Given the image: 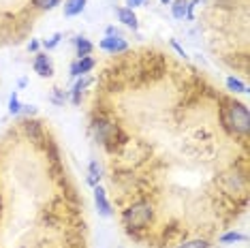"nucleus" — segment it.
<instances>
[{"label": "nucleus", "mask_w": 250, "mask_h": 248, "mask_svg": "<svg viewBox=\"0 0 250 248\" xmlns=\"http://www.w3.org/2000/svg\"><path fill=\"white\" fill-rule=\"evenodd\" d=\"M154 206H152V201H135V204H130L126 210H122V225L126 227L128 233H137V231H146L150 227L152 223H154Z\"/></svg>", "instance_id": "1"}, {"label": "nucleus", "mask_w": 250, "mask_h": 248, "mask_svg": "<svg viewBox=\"0 0 250 248\" xmlns=\"http://www.w3.org/2000/svg\"><path fill=\"white\" fill-rule=\"evenodd\" d=\"M220 120H223V126L231 135H235V137H246L250 131V114H248V107L244 103L231 101L220 111Z\"/></svg>", "instance_id": "2"}, {"label": "nucleus", "mask_w": 250, "mask_h": 248, "mask_svg": "<svg viewBox=\"0 0 250 248\" xmlns=\"http://www.w3.org/2000/svg\"><path fill=\"white\" fill-rule=\"evenodd\" d=\"M32 69H35V73L39 77H54V62L52 58L47 56V52H37L35 54V60H32Z\"/></svg>", "instance_id": "3"}, {"label": "nucleus", "mask_w": 250, "mask_h": 248, "mask_svg": "<svg viewBox=\"0 0 250 248\" xmlns=\"http://www.w3.org/2000/svg\"><path fill=\"white\" fill-rule=\"evenodd\" d=\"M99 47L103 49V52L116 56V54H124L128 49V41L124 37H105L103 41L99 43Z\"/></svg>", "instance_id": "4"}, {"label": "nucleus", "mask_w": 250, "mask_h": 248, "mask_svg": "<svg viewBox=\"0 0 250 248\" xmlns=\"http://www.w3.org/2000/svg\"><path fill=\"white\" fill-rule=\"evenodd\" d=\"M94 66H96V60L92 58V56H83V58H77V60L71 62L69 73H71V77L77 80V77H82V75H88Z\"/></svg>", "instance_id": "5"}, {"label": "nucleus", "mask_w": 250, "mask_h": 248, "mask_svg": "<svg viewBox=\"0 0 250 248\" xmlns=\"http://www.w3.org/2000/svg\"><path fill=\"white\" fill-rule=\"evenodd\" d=\"M92 188H94V204H96V210H99V214H101V216H105V218L113 216V210H111L109 199H107L105 188H103V186H101V184L92 186Z\"/></svg>", "instance_id": "6"}, {"label": "nucleus", "mask_w": 250, "mask_h": 248, "mask_svg": "<svg viewBox=\"0 0 250 248\" xmlns=\"http://www.w3.org/2000/svg\"><path fill=\"white\" fill-rule=\"evenodd\" d=\"M116 18H118V21H120L122 26L130 28V30H137V28H139V20H137V15H135L133 9L116 7Z\"/></svg>", "instance_id": "7"}, {"label": "nucleus", "mask_w": 250, "mask_h": 248, "mask_svg": "<svg viewBox=\"0 0 250 248\" xmlns=\"http://www.w3.org/2000/svg\"><path fill=\"white\" fill-rule=\"evenodd\" d=\"M92 77L90 75H82V77H77V82H75V86H73L71 90V103L73 105H79L82 103V94H83V90H86L88 86H92Z\"/></svg>", "instance_id": "8"}, {"label": "nucleus", "mask_w": 250, "mask_h": 248, "mask_svg": "<svg viewBox=\"0 0 250 248\" xmlns=\"http://www.w3.org/2000/svg\"><path fill=\"white\" fill-rule=\"evenodd\" d=\"M88 0H64V18H77L86 11Z\"/></svg>", "instance_id": "9"}, {"label": "nucleus", "mask_w": 250, "mask_h": 248, "mask_svg": "<svg viewBox=\"0 0 250 248\" xmlns=\"http://www.w3.org/2000/svg\"><path fill=\"white\" fill-rule=\"evenodd\" d=\"M73 45H75V54H77V58H83V56H90V54L94 52L92 41H88L86 37H75V39H73Z\"/></svg>", "instance_id": "10"}, {"label": "nucleus", "mask_w": 250, "mask_h": 248, "mask_svg": "<svg viewBox=\"0 0 250 248\" xmlns=\"http://www.w3.org/2000/svg\"><path fill=\"white\" fill-rule=\"evenodd\" d=\"M171 15L175 20H186V13H188V0H171Z\"/></svg>", "instance_id": "11"}, {"label": "nucleus", "mask_w": 250, "mask_h": 248, "mask_svg": "<svg viewBox=\"0 0 250 248\" xmlns=\"http://www.w3.org/2000/svg\"><path fill=\"white\" fill-rule=\"evenodd\" d=\"M225 86H227V90L229 92H233V94H246L248 92V86L244 83L242 80H237V77H233V75H229L225 80Z\"/></svg>", "instance_id": "12"}, {"label": "nucleus", "mask_w": 250, "mask_h": 248, "mask_svg": "<svg viewBox=\"0 0 250 248\" xmlns=\"http://www.w3.org/2000/svg\"><path fill=\"white\" fill-rule=\"evenodd\" d=\"M99 182H101V165H99V161H90V165H88V184L96 186Z\"/></svg>", "instance_id": "13"}, {"label": "nucleus", "mask_w": 250, "mask_h": 248, "mask_svg": "<svg viewBox=\"0 0 250 248\" xmlns=\"http://www.w3.org/2000/svg\"><path fill=\"white\" fill-rule=\"evenodd\" d=\"M220 244H235V242H246V233H240V231H227V233L220 235Z\"/></svg>", "instance_id": "14"}, {"label": "nucleus", "mask_w": 250, "mask_h": 248, "mask_svg": "<svg viewBox=\"0 0 250 248\" xmlns=\"http://www.w3.org/2000/svg\"><path fill=\"white\" fill-rule=\"evenodd\" d=\"M32 4L39 11H54L58 4H62V0H32Z\"/></svg>", "instance_id": "15"}, {"label": "nucleus", "mask_w": 250, "mask_h": 248, "mask_svg": "<svg viewBox=\"0 0 250 248\" xmlns=\"http://www.w3.org/2000/svg\"><path fill=\"white\" fill-rule=\"evenodd\" d=\"M175 248H209V242L203 240V238H195V240L182 242V244H178Z\"/></svg>", "instance_id": "16"}, {"label": "nucleus", "mask_w": 250, "mask_h": 248, "mask_svg": "<svg viewBox=\"0 0 250 248\" xmlns=\"http://www.w3.org/2000/svg\"><path fill=\"white\" fill-rule=\"evenodd\" d=\"M9 114H11V116H20V114H21V103H20L18 92H13V94L9 97Z\"/></svg>", "instance_id": "17"}, {"label": "nucleus", "mask_w": 250, "mask_h": 248, "mask_svg": "<svg viewBox=\"0 0 250 248\" xmlns=\"http://www.w3.org/2000/svg\"><path fill=\"white\" fill-rule=\"evenodd\" d=\"M60 41H62V32H56L54 37H49L47 41H43L41 43V47L45 49V52H52V49H56L60 45Z\"/></svg>", "instance_id": "18"}, {"label": "nucleus", "mask_w": 250, "mask_h": 248, "mask_svg": "<svg viewBox=\"0 0 250 248\" xmlns=\"http://www.w3.org/2000/svg\"><path fill=\"white\" fill-rule=\"evenodd\" d=\"M199 4H203V0H188V13H186V20H195V9Z\"/></svg>", "instance_id": "19"}, {"label": "nucleus", "mask_w": 250, "mask_h": 248, "mask_svg": "<svg viewBox=\"0 0 250 248\" xmlns=\"http://www.w3.org/2000/svg\"><path fill=\"white\" fill-rule=\"evenodd\" d=\"M52 101H54L56 105H64L66 94H60V92H58V88H56V90H54V94H52Z\"/></svg>", "instance_id": "20"}, {"label": "nucleus", "mask_w": 250, "mask_h": 248, "mask_svg": "<svg viewBox=\"0 0 250 248\" xmlns=\"http://www.w3.org/2000/svg\"><path fill=\"white\" fill-rule=\"evenodd\" d=\"M105 37H122V32H120V28H116V26H107Z\"/></svg>", "instance_id": "21"}, {"label": "nucleus", "mask_w": 250, "mask_h": 248, "mask_svg": "<svg viewBox=\"0 0 250 248\" xmlns=\"http://www.w3.org/2000/svg\"><path fill=\"white\" fill-rule=\"evenodd\" d=\"M146 0H126V9H137V7H144Z\"/></svg>", "instance_id": "22"}, {"label": "nucleus", "mask_w": 250, "mask_h": 248, "mask_svg": "<svg viewBox=\"0 0 250 248\" xmlns=\"http://www.w3.org/2000/svg\"><path fill=\"white\" fill-rule=\"evenodd\" d=\"M21 114L35 116V114H37V107H35V105H21Z\"/></svg>", "instance_id": "23"}, {"label": "nucleus", "mask_w": 250, "mask_h": 248, "mask_svg": "<svg viewBox=\"0 0 250 248\" xmlns=\"http://www.w3.org/2000/svg\"><path fill=\"white\" fill-rule=\"evenodd\" d=\"M39 47H41V43H39V41H37V39H32V41H30V43H28V49H30V52H32V54H37V52H39Z\"/></svg>", "instance_id": "24"}, {"label": "nucleus", "mask_w": 250, "mask_h": 248, "mask_svg": "<svg viewBox=\"0 0 250 248\" xmlns=\"http://www.w3.org/2000/svg\"><path fill=\"white\" fill-rule=\"evenodd\" d=\"M169 43H171V47H173V49H175V52H178L180 56H184V58H186V52H184V49H182L180 45H178V41H173V39H171V41H169Z\"/></svg>", "instance_id": "25"}, {"label": "nucleus", "mask_w": 250, "mask_h": 248, "mask_svg": "<svg viewBox=\"0 0 250 248\" xmlns=\"http://www.w3.org/2000/svg\"><path fill=\"white\" fill-rule=\"evenodd\" d=\"M161 4H171V0H161Z\"/></svg>", "instance_id": "26"}, {"label": "nucleus", "mask_w": 250, "mask_h": 248, "mask_svg": "<svg viewBox=\"0 0 250 248\" xmlns=\"http://www.w3.org/2000/svg\"><path fill=\"white\" fill-rule=\"evenodd\" d=\"M0 207H2V201H0Z\"/></svg>", "instance_id": "27"}]
</instances>
